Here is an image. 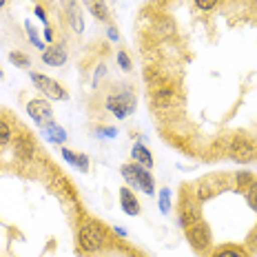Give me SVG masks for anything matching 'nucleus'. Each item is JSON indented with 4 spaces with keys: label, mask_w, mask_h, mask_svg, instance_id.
I'll list each match as a JSON object with an SVG mask.
<instances>
[{
    "label": "nucleus",
    "mask_w": 257,
    "mask_h": 257,
    "mask_svg": "<svg viewBox=\"0 0 257 257\" xmlns=\"http://www.w3.org/2000/svg\"><path fill=\"white\" fill-rule=\"evenodd\" d=\"M27 113L34 117L40 126L42 124H49L51 117H53L51 106H49V102H45V100H31V102L27 104Z\"/></svg>",
    "instance_id": "39448f33"
},
{
    "label": "nucleus",
    "mask_w": 257,
    "mask_h": 257,
    "mask_svg": "<svg viewBox=\"0 0 257 257\" xmlns=\"http://www.w3.org/2000/svg\"><path fill=\"white\" fill-rule=\"evenodd\" d=\"M3 5H5V0H0V9H3Z\"/></svg>",
    "instance_id": "2f4dec72"
},
{
    "label": "nucleus",
    "mask_w": 257,
    "mask_h": 257,
    "mask_svg": "<svg viewBox=\"0 0 257 257\" xmlns=\"http://www.w3.org/2000/svg\"><path fill=\"white\" fill-rule=\"evenodd\" d=\"M31 82L40 89V93H45L49 100H67L69 95L64 93V89L58 82H53L51 78L42 76V73H31Z\"/></svg>",
    "instance_id": "7ed1b4c3"
},
{
    "label": "nucleus",
    "mask_w": 257,
    "mask_h": 257,
    "mask_svg": "<svg viewBox=\"0 0 257 257\" xmlns=\"http://www.w3.org/2000/svg\"><path fill=\"white\" fill-rule=\"evenodd\" d=\"M131 158L136 160V162H140L142 167H147V169H151V167H153V155L149 153V151H147V147H142V144H136V147H133Z\"/></svg>",
    "instance_id": "9b49d317"
},
{
    "label": "nucleus",
    "mask_w": 257,
    "mask_h": 257,
    "mask_svg": "<svg viewBox=\"0 0 257 257\" xmlns=\"http://www.w3.org/2000/svg\"><path fill=\"white\" fill-rule=\"evenodd\" d=\"M106 106H109V111H113L115 117L122 120V117H126L136 109V100H133L131 95H113V98L106 100Z\"/></svg>",
    "instance_id": "20e7f679"
},
{
    "label": "nucleus",
    "mask_w": 257,
    "mask_h": 257,
    "mask_svg": "<svg viewBox=\"0 0 257 257\" xmlns=\"http://www.w3.org/2000/svg\"><path fill=\"white\" fill-rule=\"evenodd\" d=\"M51 38H53V34H51L49 27H47V29H45V40H51Z\"/></svg>",
    "instance_id": "7c9ffc66"
},
{
    "label": "nucleus",
    "mask_w": 257,
    "mask_h": 257,
    "mask_svg": "<svg viewBox=\"0 0 257 257\" xmlns=\"http://www.w3.org/2000/svg\"><path fill=\"white\" fill-rule=\"evenodd\" d=\"M115 233L120 235V237H126V231H124V228H120V226H115Z\"/></svg>",
    "instance_id": "c756f323"
},
{
    "label": "nucleus",
    "mask_w": 257,
    "mask_h": 257,
    "mask_svg": "<svg viewBox=\"0 0 257 257\" xmlns=\"http://www.w3.org/2000/svg\"><path fill=\"white\" fill-rule=\"evenodd\" d=\"M0 76H3V73H0Z\"/></svg>",
    "instance_id": "473e14b6"
},
{
    "label": "nucleus",
    "mask_w": 257,
    "mask_h": 257,
    "mask_svg": "<svg viewBox=\"0 0 257 257\" xmlns=\"http://www.w3.org/2000/svg\"><path fill=\"white\" fill-rule=\"evenodd\" d=\"M217 257H246L242 248H233V246H228V248H222L217 253Z\"/></svg>",
    "instance_id": "6ab92c4d"
},
{
    "label": "nucleus",
    "mask_w": 257,
    "mask_h": 257,
    "mask_svg": "<svg viewBox=\"0 0 257 257\" xmlns=\"http://www.w3.org/2000/svg\"><path fill=\"white\" fill-rule=\"evenodd\" d=\"M31 151H34V147H31L29 138H20V140H18V155H23V158L27 160L31 155Z\"/></svg>",
    "instance_id": "2eb2a0df"
},
{
    "label": "nucleus",
    "mask_w": 257,
    "mask_h": 257,
    "mask_svg": "<svg viewBox=\"0 0 257 257\" xmlns=\"http://www.w3.org/2000/svg\"><path fill=\"white\" fill-rule=\"evenodd\" d=\"M45 136L49 138L51 142H58V144H64V142H67V133H64V128L58 126V124H53V122H49V124H47Z\"/></svg>",
    "instance_id": "f8f14e48"
},
{
    "label": "nucleus",
    "mask_w": 257,
    "mask_h": 257,
    "mask_svg": "<svg viewBox=\"0 0 257 257\" xmlns=\"http://www.w3.org/2000/svg\"><path fill=\"white\" fill-rule=\"evenodd\" d=\"M195 5L202 9V12H211V9L217 5V0H195Z\"/></svg>",
    "instance_id": "5701e85b"
},
{
    "label": "nucleus",
    "mask_w": 257,
    "mask_h": 257,
    "mask_svg": "<svg viewBox=\"0 0 257 257\" xmlns=\"http://www.w3.org/2000/svg\"><path fill=\"white\" fill-rule=\"evenodd\" d=\"M87 7H89V12L95 16V18H100V20H106V5H104V0H87Z\"/></svg>",
    "instance_id": "ddd939ff"
},
{
    "label": "nucleus",
    "mask_w": 257,
    "mask_h": 257,
    "mask_svg": "<svg viewBox=\"0 0 257 257\" xmlns=\"http://www.w3.org/2000/svg\"><path fill=\"white\" fill-rule=\"evenodd\" d=\"M71 27L76 31H82L84 29V25H82V16H80L78 9H71Z\"/></svg>",
    "instance_id": "aec40b11"
},
{
    "label": "nucleus",
    "mask_w": 257,
    "mask_h": 257,
    "mask_svg": "<svg viewBox=\"0 0 257 257\" xmlns=\"http://www.w3.org/2000/svg\"><path fill=\"white\" fill-rule=\"evenodd\" d=\"M231 155L235 160H239V162H248V160H253V155H255V147L250 142L242 140V138H237V140L231 144Z\"/></svg>",
    "instance_id": "423d86ee"
},
{
    "label": "nucleus",
    "mask_w": 257,
    "mask_h": 257,
    "mask_svg": "<svg viewBox=\"0 0 257 257\" xmlns=\"http://www.w3.org/2000/svg\"><path fill=\"white\" fill-rule=\"evenodd\" d=\"M117 64H120L122 71H131V60H128V56H126L124 51L117 53Z\"/></svg>",
    "instance_id": "4be33fe9"
},
{
    "label": "nucleus",
    "mask_w": 257,
    "mask_h": 257,
    "mask_svg": "<svg viewBox=\"0 0 257 257\" xmlns=\"http://www.w3.org/2000/svg\"><path fill=\"white\" fill-rule=\"evenodd\" d=\"M189 239L195 248H200V250L206 248L208 246V231H206L204 224L197 222V224H193V226H189Z\"/></svg>",
    "instance_id": "0eeeda50"
},
{
    "label": "nucleus",
    "mask_w": 257,
    "mask_h": 257,
    "mask_svg": "<svg viewBox=\"0 0 257 257\" xmlns=\"http://www.w3.org/2000/svg\"><path fill=\"white\" fill-rule=\"evenodd\" d=\"M106 34H109V38L111 40H120V34H117V29H115V27H109V29H106Z\"/></svg>",
    "instance_id": "bb28decb"
},
{
    "label": "nucleus",
    "mask_w": 257,
    "mask_h": 257,
    "mask_svg": "<svg viewBox=\"0 0 257 257\" xmlns=\"http://www.w3.org/2000/svg\"><path fill=\"white\" fill-rule=\"evenodd\" d=\"M120 171H122V178H124L131 186H136V189H142L147 195H153V191H155L153 178L147 173V169L136 167V164H124Z\"/></svg>",
    "instance_id": "f257e3e1"
},
{
    "label": "nucleus",
    "mask_w": 257,
    "mask_h": 257,
    "mask_svg": "<svg viewBox=\"0 0 257 257\" xmlns=\"http://www.w3.org/2000/svg\"><path fill=\"white\" fill-rule=\"evenodd\" d=\"M120 204H122V211H124L126 215H138V213H140V204H138L136 195H133L126 186L120 189Z\"/></svg>",
    "instance_id": "6e6552de"
},
{
    "label": "nucleus",
    "mask_w": 257,
    "mask_h": 257,
    "mask_svg": "<svg viewBox=\"0 0 257 257\" xmlns=\"http://www.w3.org/2000/svg\"><path fill=\"white\" fill-rule=\"evenodd\" d=\"M9 60H12L16 67H29V58H27L25 53H18V51L9 53Z\"/></svg>",
    "instance_id": "f3484780"
},
{
    "label": "nucleus",
    "mask_w": 257,
    "mask_h": 257,
    "mask_svg": "<svg viewBox=\"0 0 257 257\" xmlns=\"http://www.w3.org/2000/svg\"><path fill=\"white\" fill-rule=\"evenodd\" d=\"M36 16L40 18V23H47V12L42 7H36Z\"/></svg>",
    "instance_id": "cd10ccee"
},
{
    "label": "nucleus",
    "mask_w": 257,
    "mask_h": 257,
    "mask_svg": "<svg viewBox=\"0 0 257 257\" xmlns=\"http://www.w3.org/2000/svg\"><path fill=\"white\" fill-rule=\"evenodd\" d=\"M160 211H162V213H169L171 211V191L169 189L160 191Z\"/></svg>",
    "instance_id": "dca6fc26"
},
{
    "label": "nucleus",
    "mask_w": 257,
    "mask_h": 257,
    "mask_svg": "<svg viewBox=\"0 0 257 257\" xmlns=\"http://www.w3.org/2000/svg\"><path fill=\"white\" fill-rule=\"evenodd\" d=\"M62 158L67 160L69 164H78V155H76V153H71L69 149H62Z\"/></svg>",
    "instance_id": "393cba45"
},
{
    "label": "nucleus",
    "mask_w": 257,
    "mask_h": 257,
    "mask_svg": "<svg viewBox=\"0 0 257 257\" xmlns=\"http://www.w3.org/2000/svg\"><path fill=\"white\" fill-rule=\"evenodd\" d=\"M42 60L49 67H62L67 62V53H64L62 47H51V49H45L42 51Z\"/></svg>",
    "instance_id": "1a4fd4ad"
},
{
    "label": "nucleus",
    "mask_w": 257,
    "mask_h": 257,
    "mask_svg": "<svg viewBox=\"0 0 257 257\" xmlns=\"http://www.w3.org/2000/svg\"><path fill=\"white\" fill-rule=\"evenodd\" d=\"M78 169L80 171H87L89 169V158H87V155H78Z\"/></svg>",
    "instance_id": "a878e982"
},
{
    "label": "nucleus",
    "mask_w": 257,
    "mask_h": 257,
    "mask_svg": "<svg viewBox=\"0 0 257 257\" xmlns=\"http://www.w3.org/2000/svg\"><path fill=\"white\" fill-rule=\"evenodd\" d=\"M25 29H27V34H29V40H31V45H34V47H38V49H42V51H45V42L40 40V36L36 34L34 25H31L29 20H25Z\"/></svg>",
    "instance_id": "4468645a"
},
{
    "label": "nucleus",
    "mask_w": 257,
    "mask_h": 257,
    "mask_svg": "<svg viewBox=\"0 0 257 257\" xmlns=\"http://www.w3.org/2000/svg\"><path fill=\"white\" fill-rule=\"evenodd\" d=\"M246 200H248V204L253 211H257V182L248 186V193H246Z\"/></svg>",
    "instance_id": "a211bd4d"
},
{
    "label": "nucleus",
    "mask_w": 257,
    "mask_h": 257,
    "mask_svg": "<svg viewBox=\"0 0 257 257\" xmlns=\"http://www.w3.org/2000/svg\"><path fill=\"white\" fill-rule=\"evenodd\" d=\"M9 136H12V128H9V124L5 120H0V144H7Z\"/></svg>",
    "instance_id": "412c9836"
},
{
    "label": "nucleus",
    "mask_w": 257,
    "mask_h": 257,
    "mask_svg": "<svg viewBox=\"0 0 257 257\" xmlns=\"http://www.w3.org/2000/svg\"><path fill=\"white\" fill-rule=\"evenodd\" d=\"M80 246L84 250H98L104 244V228L98 222H87L78 233Z\"/></svg>",
    "instance_id": "f03ea898"
},
{
    "label": "nucleus",
    "mask_w": 257,
    "mask_h": 257,
    "mask_svg": "<svg viewBox=\"0 0 257 257\" xmlns=\"http://www.w3.org/2000/svg\"><path fill=\"white\" fill-rule=\"evenodd\" d=\"M235 180H237V184H239V186H244V184H253V178H250V173H246V171H242V173L235 175Z\"/></svg>",
    "instance_id": "b1692460"
},
{
    "label": "nucleus",
    "mask_w": 257,
    "mask_h": 257,
    "mask_svg": "<svg viewBox=\"0 0 257 257\" xmlns=\"http://www.w3.org/2000/svg\"><path fill=\"white\" fill-rule=\"evenodd\" d=\"M197 222H200V211H197V206L193 204V202H186L184 208H182V224L189 228Z\"/></svg>",
    "instance_id": "9d476101"
},
{
    "label": "nucleus",
    "mask_w": 257,
    "mask_h": 257,
    "mask_svg": "<svg viewBox=\"0 0 257 257\" xmlns=\"http://www.w3.org/2000/svg\"><path fill=\"white\" fill-rule=\"evenodd\" d=\"M102 136H109V138H115V136H117V128H113V126H111V128H106V131H102Z\"/></svg>",
    "instance_id": "c85d7f7f"
}]
</instances>
